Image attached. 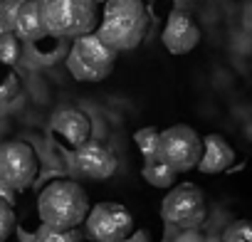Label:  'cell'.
Segmentation results:
<instances>
[{
  "instance_id": "7c38bea8",
  "label": "cell",
  "mask_w": 252,
  "mask_h": 242,
  "mask_svg": "<svg viewBox=\"0 0 252 242\" xmlns=\"http://www.w3.org/2000/svg\"><path fill=\"white\" fill-rule=\"evenodd\" d=\"M235 163V149L220 136V134H208L203 139V156L198 163L200 173H222Z\"/></svg>"
},
{
  "instance_id": "5bb4252c",
  "label": "cell",
  "mask_w": 252,
  "mask_h": 242,
  "mask_svg": "<svg viewBox=\"0 0 252 242\" xmlns=\"http://www.w3.org/2000/svg\"><path fill=\"white\" fill-rule=\"evenodd\" d=\"M144 178L149 185L154 188H173L176 185V171H171L166 163L161 161H151V163H144Z\"/></svg>"
},
{
  "instance_id": "277c9868",
  "label": "cell",
  "mask_w": 252,
  "mask_h": 242,
  "mask_svg": "<svg viewBox=\"0 0 252 242\" xmlns=\"http://www.w3.org/2000/svg\"><path fill=\"white\" fill-rule=\"evenodd\" d=\"M203 156V139L188 124H176L161 131L158 136V153L156 158L166 163L176 173H186L198 168Z\"/></svg>"
},
{
  "instance_id": "8fae6325",
  "label": "cell",
  "mask_w": 252,
  "mask_h": 242,
  "mask_svg": "<svg viewBox=\"0 0 252 242\" xmlns=\"http://www.w3.org/2000/svg\"><path fill=\"white\" fill-rule=\"evenodd\" d=\"M52 131L64 136L74 149H79V146H84L89 141L92 121L79 109H60L57 114H52Z\"/></svg>"
},
{
  "instance_id": "9a60e30c",
  "label": "cell",
  "mask_w": 252,
  "mask_h": 242,
  "mask_svg": "<svg viewBox=\"0 0 252 242\" xmlns=\"http://www.w3.org/2000/svg\"><path fill=\"white\" fill-rule=\"evenodd\" d=\"M158 136H161V131L156 126H144V129H139L134 134V141H136V146H139V151L144 156V163L158 161L156 158V153H158Z\"/></svg>"
},
{
  "instance_id": "7a4b0ae2",
  "label": "cell",
  "mask_w": 252,
  "mask_h": 242,
  "mask_svg": "<svg viewBox=\"0 0 252 242\" xmlns=\"http://www.w3.org/2000/svg\"><path fill=\"white\" fill-rule=\"evenodd\" d=\"M89 195L77 181H52L37 200L42 225L55 230H77L89 215Z\"/></svg>"
},
{
  "instance_id": "52a82bcc",
  "label": "cell",
  "mask_w": 252,
  "mask_h": 242,
  "mask_svg": "<svg viewBox=\"0 0 252 242\" xmlns=\"http://www.w3.org/2000/svg\"><path fill=\"white\" fill-rule=\"evenodd\" d=\"M205 215V195L195 183H178L161 203V217L176 227H198Z\"/></svg>"
},
{
  "instance_id": "3957f363",
  "label": "cell",
  "mask_w": 252,
  "mask_h": 242,
  "mask_svg": "<svg viewBox=\"0 0 252 242\" xmlns=\"http://www.w3.org/2000/svg\"><path fill=\"white\" fill-rule=\"evenodd\" d=\"M45 32L57 37H84L96 28V0H37Z\"/></svg>"
},
{
  "instance_id": "2e32d148",
  "label": "cell",
  "mask_w": 252,
  "mask_h": 242,
  "mask_svg": "<svg viewBox=\"0 0 252 242\" xmlns=\"http://www.w3.org/2000/svg\"><path fill=\"white\" fill-rule=\"evenodd\" d=\"M20 60V42L15 32H0V62L13 67Z\"/></svg>"
},
{
  "instance_id": "6da1fadb",
  "label": "cell",
  "mask_w": 252,
  "mask_h": 242,
  "mask_svg": "<svg viewBox=\"0 0 252 242\" xmlns=\"http://www.w3.org/2000/svg\"><path fill=\"white\" fill-rule=\"evenodd\" d=\"M149 25L151 18L144 0H106L96 37L114 52L134 50L144 42Z\"/></svg>"
},
{
  "instance_id": "9c48e42d",
  "label": "cell",
  "mask_w": 252,
  "mask_h": 242,
  "mask_svg": "<svg viewBox=\"0 0 252 242\" xmlns=\"http://www.w3.org/2000/svg\"><path fill=\"white\" fill-rule=\"evenodd\" d=\"M200 42V28L186 10H173L163 28V45L171 55H188Z\"/></svg>"
},
{
  "instance_id": "8992f818",
  "label": "cell",
  "mask_w": 252,
  "mask_h": 242,
  "mask_svg": "<svg viewBox=\"0 0 252 242\" xmlns=\"http://www.w3.org/2000/svg\"><path fill=\"white\" fill-rule=\"evenodd\" d=\"M84 225H87V235L94 242H121L136 230L134 215L121 203H96V205H92Z\"/></svg>"
},
{
  "instance_id": "4fadbf2b",
  "label": "cell",
  "mask_w": 252,
  "mask_h": 242,
  "mask_svg": "<svg viewBox=\"0 0 252 242\" xmlns=\"http://www.w3.org/2000/svg\"><path fill=\"white\" fill-rule=\"evenodd\" d=\"M13 32L23 40H37L42 32H45V25H42V15H40V3L37 0H25V5L20 8L18 18H15V25H13Z\"/></svg>"
},
{
  "instance_id": "30bf717a",
  "label": "cell",
  "mask_w": 252,
  "mask_h": 242,
  "mask_svg": "<svg viewBox=\"0 0 252 242\" xmlns=\"http://www.w3.org/2000/svg\"><path fill=\"white\" fill-rule=\"evenodd\" d=\"M74 163L79 173L92 181H106L116 173V156L96 141H87L84 146H79L74 151Z\"/></svg>"
},
{
  "instance_id": "d6986e66",
  "label": "cell",
  "mask_w": 252,
  "mask_h": 242,
  "mask_svg": "<svg viewBox=\"0 0 252 242\" xmlns=\"http://www.w3.org/2000/svg\"><path fill=\"white\" fill-rule=\"evenodd\" d=\"M15 230V210L10 203L0 198V242H5Z\"/></svg>"
},
{
  "instance_id": "5b68a950",
  "label": "cell",
  "mask_w": 252,
  "mask_h": 242,
  "mask_svg": "<svg viewBox=\"0 0 252 242\" xmlns=\"http://www.w3.org/2000/svg\"><path fill=\"white\" fill-rule=\"evenodd\" d=\"M114 64H116V52L106 47L96 37V32L77 37L67 57V67L72 77L79 82H101L111 74Z\"/></svg>"
},
{
  "instance_id": "ac0fdd59",
  "label": "cell",
  "mask_w": 252,
  "mask_h": 242,
  "mask_svg": "<svg viewBox=\"0 0 252 242\" xmlns=\"http://www.w3.org/2000/svg\"><path fill=\"white\" fill-rule=\"evenodd\" d=\"M222 242H252V222L250 220H235L225 227Z\"/></svg>"
},
{
  "instance_id": "ffe728a7",
  "label": "cell",
  "mask_w": 252,
  "mask_h": 242,
  "mask_svg": "<svg viewBox=\"0 0 252 242\" xmlns=\"http://www.w3.org/2000/svg\"><path fill=\"white\" fill-rule=\"evenodd\" d=\"M121 242H151V235H149V230H134L126 240H121Z\"/></svg>"
},
{
  "instance_id": "44dd1931",
  "label": "cell",
  "mask_w": 252,
  "mask_h": 242,
  "mask_svg": "<svg viewBox=\"0 0 252 242\" xmlns=\"http://www.w3.org/2000/svg\"><path fill=\"white\" fill-rule=\"evenodd\" d=\"M0 198H3L5 203H10V205L15 203V190H13L10 185H5L3 181H0Z\"/></svg>"
},
{
  "instance_id": "e0dca14e",
  "label": "cell",
  "mask_w": 252,
  "mask_h": 242,
  "mask_svg": "<svg viewBox=\"0 0 252 242\" xmlns=\"http://www.w3.org/2000/svg\"><path fill=\"white\" fill-rule=\"evenodd\" d=\"M35 242H82L79 230H55L47 225H40Z\"/></svg>"
},
{
  "instance_id": "ba28073f",
  "label": "cell",
  "mask_w": 252,
  "mask_h": 242,
  "mask_svg": "<svg viewBox=\"0 0 252 242\" xmlns=\"http://www.w3.org/2000/svg\"><path fill=\"white\" fill-rule=\"evenodd\" d=\"M37 176V156L25 141H8L0 146V181L15 193L30 188Z\"/></svg>"
}]
</instances>
